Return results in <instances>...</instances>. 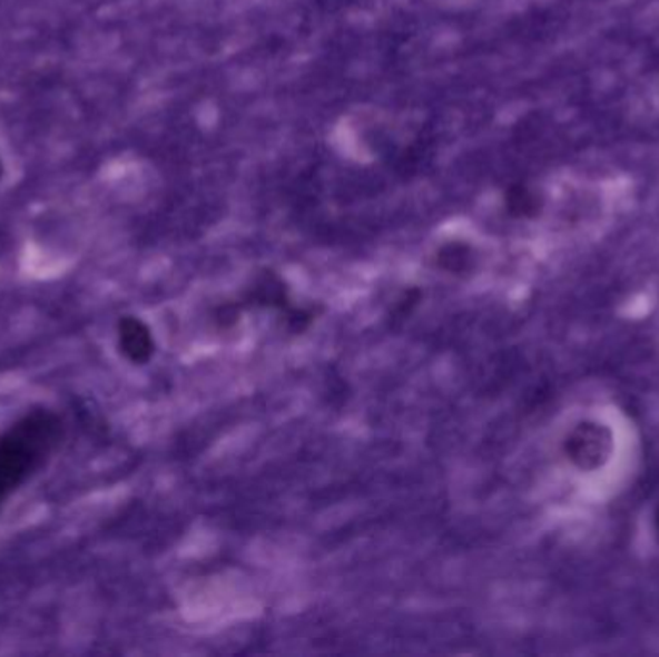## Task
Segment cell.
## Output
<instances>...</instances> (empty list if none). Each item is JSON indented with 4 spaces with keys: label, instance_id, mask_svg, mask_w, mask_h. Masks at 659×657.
Returning a JSON list of instances; mask_svg holds the SVG:
<instances>
[{
    "label": "cell",
    "instance_id": "6da1fadb",
    "mask_svg": "<svg viewBox=\"0 0 659 657\" xmlns=\"http://www.w3.org/2000/svg\"><path fill=\"white\" fill-rule=\"evenodd\" d=\"M57 416L33 413L0 437V506L31 477L58 438Z\"/></svg>",
    "mask_w": 659,
    "mask_h": 657
},
{
    "label": "cell",
    "instance_id": "7a4b0ae2",
    "mask_svg": "<svg viewBox=\"0 0 659 657\" xmlns=\"http://www.w3.org/2000/svg\"><path fill=\"white\" fill-rule=\"evenodd\" d=\"M118 347L134 365L149 363L155 353L151 329L137 316H122L118 322Z\"/></svg>",
    "mask_w": 659,
    "mask_h": 657
},
{
    "label": "cell",
    "instance_id": "3957f363",
    "mask_svg": "<svg viewBox=\"0 0 659 657\" xmlns=\"http://www.w3.org/2000/svg\"><path fill=\"white\" fill-rule=\"evenodd\" d=\"M503 205L511 218H519V220H531L537 218L542 208H544V197L534 189V187L524 184V182H517L505 189V197H503Z\"/></svg>",
    "mask_w": 659,
    "mask_h": 657
},
{
    "label": "cell",
    "instance_id": "277c9868",
    "mask_svg": "<svg viewBox=\"0 0 659 657\" xmlns=\"http://www.w3.org/2000/svg\"><path fill=\"white\" fill-rule=\"evenodd\" d=\"M569 451L574 461L581 464L598 463L600 458L606 455V440L602 438L600 429L594 426H584L577 430V434L569 442Z\"/></svg>",
    "mask_w": 659,
    "mask_h": 657
},
{
    "label": "cell",
    "instance_id": "5b68a950",
    "mask_svg": "<svg viewBox=\"0 0 659 657\" xmlns=\"http://www.w3.org/2000/svg\"><path fill=\"white\" fill-rule=\"evenodd\" d=\"M436 263L442 271L450 272V274H465V272L473 271L476 255H474L473 247L465 242H450L437 251Z\"/></svg>",
    "mask_w": 659,
    "mask_h": 657
},
{
    "label": "cell",
    "instance_id": "8992f818",
    "mask_svg": "<svg viewBox=\"0 0 659 657\" xmlns=\"http://www.w3.org/2000/svg\"><path fill=\"white\" fill-rule=\"evenodd\" d=\"M252 297L257 303H260V305L284 307L286 305V287H284V282L274 272H265L255 282V287L252 290Z\"/></svg>",
    "mask_w": 659,
    "mask_h": 657
},
{
    "label": "cell",
    "instance_id": "52a82bcc",
    "mask_svg": "<svg viewBox=\"0 0 659 657\" xmlns=\"http://www.w3.org/2000/svg\"><path fill=\"white\" fill-rule=\"evenodd\" d=\"M12 247H14V239L8 234L7 229L0 228V261L10 255Z\"/></svg>",
    "mask_w": 659,
    "mask_h": 657
},
{
    "label": "cell",
    "instance_id": "ba28073f",
    "mask_svg": "<svg viewBox=\"0 0 659 657\" xmlns=\"http://www.w3.org/2000/svg\"><path fill=\"white\" fill-rule=\"evenodd\" d=\"M0 176H2V163H0Z\"/></svg>",
    "mask_w": 659,
    "mask_h": 657
},
{
    "label": "cell",
    "instance_id": "9c48e42d",
    "mask_svg": "<svg viewBox=\"0 0 659 657\" xmlns=\"http://www.w3.org/2000/svg\"><path fill=\"white\" fill-rule=\"evenodd\" d=\"M658 524H659V514H658Z\"/></svg>",
    "mask_w": 659,
    "mask_h": 657
}]
</instances>
